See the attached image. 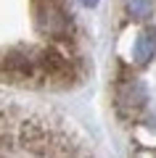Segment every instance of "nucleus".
<instances>
[{
  "label": "nucleus",
  "instance_id": "nucleus-2",
  "mask_svg": "<svg viewBox=\"0 0 156 158\" xmlns=\"http://www.w3.org/2000/svg\"><path fill=\"white\" fill-rule=\"evenodd\" d=\"M119 103H122L127 111H138V108H143V103H145V90L140 87L138 79H127V82L119 85Z\"/></svg>",
  "mask_w": 156,
  "mask_h": 158
},
{
  "label": "nucleus",
  "instance_id": "nucleus-1",
  "mask_svg": "<svg viewBox=\"0 0 156 158\" xmlns=\"http://www.w3.org/2000/svg\"><path fill=\"white\" fill-rule=\"evenodd\" d=\"M3 69L13 77H34L40 74V58L27 50H11L3 58Z\"/></svg>",
  "mask_w": 156,
  "mask_h": 158
},
{
  "label": "nucleus",
  "instance_id": "nucleus-3",
  "mask_svg": "<svg viewBox=\"0 0 156 158\" xmlns=\"http://www.w3.org/2000/svg\"><path fill=\"white\" fill-rule=\"evenodd\" d=\"M154 56H156V32L154 29H143L138 42H135V63L145 66V63L154 61Z\"/></svg>",
  "mask_w": 156,
  "mask_h": 158
},
{
  "label": "nucleus",
  "instance_id": "nucleus-4",
  "mask_svg": "<svg viewBox=\"0 0 156 158\" xmlns=\"http://www.w3.org/2000/svg\"><path fill=\"white\" fill-rule=\"evenodd\" d=\"M124 6L132 19H148L156 8V0H124Z\"/></svg>",
  "mask_w": 156,
  "mask_h": 158
},
{
  "label": "nucleus",
  "instance_id": "nucleus-5",
  "mask_svg": "<svg viewBox=\"0 0 156 158\" xmlns=\"http://www.w3.org/2000/svg\"><path fill=\"white\" fill-rule=\"evenodd\" d=\"M82 3H85L87 8H95V3H98V0H82Z\"/></svg>",
  "mask_w": 156,
  "mask_h": 158
}]
</instances>
